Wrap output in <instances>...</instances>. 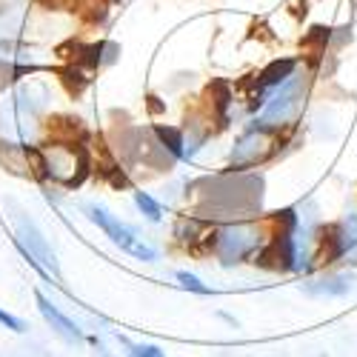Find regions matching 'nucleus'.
I'll use <instances>...</instances> for the list:
<instances>
[{
	"label": "nucleus",
	"instance_id": "10",
	"mask_svg": "<svg viewBox=\"0 0 357 357\" xmlns=\"http://www.w3.org/2000/svg\"><path fill=\"white\" fill-rule=\"evenodd\" d=\"M306 294H317V297H340L346 291H351V278L349 275H326L320 280H312L303 286Z\"/></svg>",
	"mask_w": 357,
	"mask_h": 357
},
{
	"label": "nucleus",
	"instance_id": "13",
	"mask_svg": "<svg viewBox=\"0 0 357 357\" xmlns=\"http://www.w3.org/2000/svg\"><path fill=\"white\" fill-rule=\"evenodd\" d=\"M126 349H129V357H166V351L155 343H126Z\"/></svg>",
	"mask_w": 357,
	"mask_h": 357
},
{
	"label": "nucleus",
	"instance_id": "5",
	"mask_svg": "<svg viewBox=\"0 0 357 357\" xmlns=\"http://www.w3.org/2000/svg\"><path fill=\"white\" fill-rule=\"evenodd\" d=\"M46 158V172L49 177H54V181H61L66 186H75L80 183V174L86 172V160L75 152V149L69 146H52L43 152Z\"/></svg>",
	"mask_w": 357,
	"mask_h": 357
},
{
	"label": "nucleus",
	"instance_id": "14",
	"mask_svg": "<svg viewBox=\"0 0 357 357\" xmlns=\"http://www.w3.org/2000/svg\"><path fill=\"white\" fill-rule=\"evenodd\" d=\"M177 283H181L183 289H189V291H195V294H215L200 278H195V275H189V272H177Z\"/></svg>",
	"mask_w": 357,
	"mask_h": 357
},
{
	"label": "nucleus",
	"instance_id": "12",
	"mask_svg": "<svg viewBox=\"0 0 357 357\" xmlns=\"http://www.w3.org/2000/svg\"><path fill=\"white\" fill-rule=\"evenodd\" d=\"M135 203H137V209L143 212L146 220L160 223V218H163V206H160L152 195H149V192H135Z\"/></svg>",
	"mask_w": 357,
	"mask_h": 357
},
{
	"label": "nucleus",
	"instance_id": "3",
	"mask_svg": "<svg viewBox=\"0 0 357 357\" xmlns=\"http://www.w3.org/2000/svg\"><path fill=\"white\" fill-rule=\"evenodd\" d=\"M86 218L92 220L98 229H103L109 241H112L114 246H121L126 255H132V257H137V260H146V263L158 260V252L149 246L132 226H126L123 220H117L114 215H109L103 206H86Z\"/></svg>",
	"mask_w": 357,
	"mask_h": 357
},
{
	"label": "nucleus",
	"instance_id": "11",
	"mask_svg": "<svg viewBox=\"0 0 357 357\" xmlns=\"http://www.w3.org/2000/svg\"><path fill=\"white\" fill-rule=\"evenodd\" d=\"M155 132H158V137H160V143L172 152V158H186V143H183V135H181V129H172V126H155Z\"/></svg>",
	"mask_w": 357,
	"mask_h": 357
},
{
	"label": "nucleus",
	"instance_id": "9",
	"mask_svg": "<svg viewBox=\"0 0 357 357\" xmlns=\"http://www.w3.org/2000/svg\"><path fill=\"white\" fill-rule=\"evenodd\" d=\"M294 69H297V61H275V63H269L260 72V77H257V95L260 98L272 95L286 77L294 75Z\"/></svg>",
	"mask_w": 357,
	"mask_h": 357
},
{
	"label": "nucleus",
	"instance_id": "6",
	"mask_svg": "<svg viewBox=\"0 0 357 357\" xmlns=\"http://www.w3.org/2000/svg\"><path fill=\"white\" fill-rule=\"evenodd\" d=\"M275 129H263L257 123L252 129H246L241 135V140L234 143V155H231L234 166H252V163H257V160H263L266 155H269V135Z\"/></svg>",
	"mask_w": 357,
	"mask_h": 357
},
{
	"label": "nucleus",
	"instance_id": "7",
	"mask_svg": "<svg viewBox=\"0 0 357 357\" xmlns=\"http://www.w3.org/2000/svg\"><path fill=\"white\" fill-rule=\"evenodd\" d=\"M329 252H326V263H337L343 257H354L357 255V212L343 218L335 229H332V237H329Z\"/></svg>",
	"mask_w": 357,
	"mask_h": 357
},
{
	"label": "nucleus",
	"instance_id": "1",
	"mask_svg": "<svg viewBox=\"0 0 357 357\" xmlns=\"http://www.w3.org/2000/svg\"><path fill=\"white\" fill-rule=\"evenodd\" d=\"M306 86H309V77L303 72H297L291 77H286L275 92L269 95V100H266L263 112L257 114V126L263 129H275L280 132L283 126H289L297 114H301L303 109V98H306Z\"/></svg>",
	"mask_w": 357,
	"mask_h": 357
},
{
	"label": "nucleus",
	"instance_id": "4",
	"mask_svg": "<svg viewBox=\"0 0 357 357\" xmlns=\"http://www.w3.org/2000/svg\"><path fill=\"white\" fill-rule=\"evenodd\" d=\"M17 246H20V252L29 257V263H32L40 275H46V278H49V275L61 278V266H57V257H54V252L49 249L46 237L38 231L35 223L20 220V226H17Z\"/></svg>",
	"mask_w": 357,
	"mask_h": 357
},
{
	"label": "nucleus",
	"instance_id": "2",
	"mask_svg": "<svg viewBox=\"0 0 357 357\" xmlns=\"http://www.w3.org/2000/svg\"><path fill=\"white\" fill-rule=\"evenodd\" d=\"M260 246H263L260 229L249 226V223H231L215 234V255L223 266H237V263L255 257L260 252Z\"/></svg>",
	"mask_w": 357,
	"mask_h": 357
},
{
	"label": "nucleus",
	"instance_id": "15",
	"mask_svg": "<svg viewBox=\"0 0 357 357\" xmlns=\"http://www.w3.org/2000/svg\"><path fill=\"white\" fill-rule=\"evenodd\" d=\"M0 326H6V329H12V332H26V323L20 317L9 314L6 309H0Z\"/></svg>",
	"mask_w": 357,
	"mask_h": 357
},
{
	"label": "nucleus",
	"instance_id": "8",
	"mask_svg": "<svg viewBox=\"0 0 357 357\" xmlns=\"http://www.w3.org/2000/svg\"><path fill=\"white\" fill-rule=\"evenodd\" d=\"M35 301H38V309H40V314H43V320L52 326V329L61 335V337H66L69 343H80L83 340V332H80V326L69 317V314H63L61 309H57L49 297L43 294V291H35Z\"/></svg>",
	"mask_w": 357,
	"mask_h": 357
}]
</instances>
